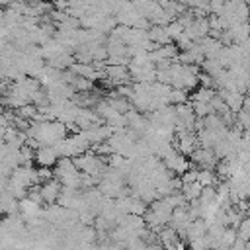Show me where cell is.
<instances>
[{
    "instance_id": "obj_1",
    "label": "cell",
    "mask_w": 250,
    "mask_h": 250,
    "mask_svg": "<svg viewBox=\"0 0 250 250\" xmlns=\"http://www.w3.org/2000/svg\"><path fill=\"white\" fill-rule=\"evenodd\" d=\"M164 164H166V168H168L172 174H178V176H182L184 172H188V170L193 166L191 158H189L188 154L180 152V150H174L170 156H166V158H164Z\"/></svg>"
},
{
    "instance_id": "obj_2",
    "label": "cell",
    "mask_w": 250,
    "mask_h": 250,
    "mask_svg": "<svg viewBox=\"0 0 250 250\" xmlns=\"http://www.w3.org/2000/svg\"><path fill=\"white\" fill-rule=\"evenodd\" d=\"M39 189H41V193H43V197H45L47 203H55V201H59V197H61L62 182H61L59 178H51V180L39 184Z\"/></svg>"
},
{
    "instance_id": "obj_3",
    "label": "cell",
    "mask_w": 250,
    "mask_h": 250,
    "mask_svg": "<svg viewBox=\"0 0 250 250\" xmlns=\"http://www.w3.org/2000/svg\"><path fill=\"white\" fill-rule=\"evenodd\" d=\"M59 160V154L55 152V148L51 145H41L39 148H35V164L37 166H55Z\"/></svg>"
},
{
    "instance_id": "obj_4",
    "label": "cell",
    "mask_w": 250,
    "mask_h": 250,
    "mask_svg": "<svg viewBox=\"0 0 250 250\" xmlns=\"http://www.w3.org/2000/svg\"><path fill=\"white\" fill-rule=\"evenodd\" d=\"M219 94L223 96V100L227 102V105L234 111V113H238L240 109H242V105H244V92H240V90H219Z\"/></svg>"
},
{
    "instance_id": "obj_5",
    "label": "cell",
    "mask_w": 250,
    "mask_h": 250,
    "mask_svg": "<svg viewBox=\"0 0 250 250\" xmlns=\"http://www.w3.org/2000/svg\"><path fill=\"white\" fill-rule=\"evenodd\" d=\"M0 209L4 215H12V213H20V199L16 195H12L8 189H2L0 195Z\"/></svg>"
},
{
    "instance_id": "obj_6",
    "label": "cell",
    "mask_w": 250,
    "mask_h": 250,
    "mask_svg": "<svg viewBox=\"0 0 250 250\" xmlns=\"http://www.w3.org/2000/svg\"><path fill=\"white\" fill-rule=\"evenodd\" d=\"M148 37H150L156 45L172 43V39H170V35H168V31H166V25H156V23H152V25L148 27Z\"/></svg>"
},
{
    "instance_id": "obj_7",
    "label": "cell",
    "mask_w": 250,
    "mask_h": 250,
    "mask_svg": "<svg viewBox=\"0 0 250 250\" xmlns=\"http://www.w3.org/2000/svg\"><path fill=\"white\" fill-rule=\"evenodd\" d=\"M215 94H217L215 88H209V86H201V84H199V86L189 94V100H191V102H211Z\"/></svg>"
},
{
    "instance_id": "obj_8",
    "label": "cell",
    "mask_w": 250,
    "mask_h": 250,
    "mask_svg": "<svg viewBox=\"0 0 250 250\" xmlns=\"http://www.w3.org/2000/svg\"><path fill=\"white\" fill-rule=\"evenodd\" d=\"M160 4H162V8L176 20L178 16H182L184 12H188V6L186 4H182V2H178V0H160Z\"/></svg>"
},
{
    "instance_id": "obj_9",
    "label": "cell",
    "mask_w": 250,
    "mask_h": 250,
    "mask_svg": "<svg viewBox=\"0 0 250 250\" xmlns=\"http://www.w3.org/2000/svg\"><path fill=\"white\" fill-rule=\"evenodd\" d=\"M201 191H203V184L201 182H189V184H184V188H182V193L186 195V199L188 201H193V199H199V195H201Z\"/></svg>"
},
{
    "instance_id": "obj_10",
    "label": "cell",
    "mask_w": 250,
    "mask_h": 250,
    "mask_svg": "<svg viewBox=\"0 0 250 250\" xmlns=\"http://www.w3.org/2000/svg\"><path fill=\"white\" fill-rule=\"evenodd\" d=\"M223 68H225V66L221 64L219 59H205V61L201 62V70H203V72H209V74H213V76H217Z\"/></svg>"
},
{
    "instance_id": "obj_11",
    "label": "cell",
    "mask_w": 250,
    "mask_h": 250,
    "mask_svg": "<svg viewBox=\"0 0 250 250\" xmlns=\"http://www.w3.org/2000/svg\"><path fill=\"white\" fill-rule=\"evenodd\" d=\"M193 104V111L197 117H205L209 113H215V107L211 102H191Z\"/></svg>"
},
{
    "instance_id": "obj_12",
    "label": "cell",
    "mask_w": 250,
    "mask_h": 250,
    "mask_svg": "<svg viewBox=\"0 0 250 250\" xmlns=\"http://www.w3.org/2000/svg\"><path fill=\"white\" fill-rule=\"evenodd\" d=\"M189 102V94L188 90H182V88H174L172 86V92H170V104H186Z\"/></svg>"
},
{
    "instance_id": "obj_13",
    "label": "cell",
    "mask_w": 250,
    "mask_h": 250,
    "mask_svg": "<svg viewBox=\"0 0 250 250\" xmlns=\"http://www.w3.org/2000/svg\"><path fill=\"white\" fill-rule=\"evenodd\" d=\"M236 236H238L236 227H225V232H223V238H221V248L232 246L234 240H236Z\"/></svg>"
},
{
    "instance_id": "obj_14",
    "label": "cell",
    "mask_w": 250,
    "mask_h": 250,
    "mask_svg": "<svg viewBox=\"0 0 250 250\" xmlns=\"http://www.w3.org/2000/svg\"><path fill=\"white\" fill-rule=\"evenodd\" d=\"M166 31H168L170 39H172V41H176V39L186 31V27L182 25V21H180V20H174V21H170V23L166 25Z\"/></svg>"
},
{
    "instance_id": "obj_15",
    "label": "cell",
    "mask_w": 250,
    "mask_h": 250,
    "mask_svg": "<svg viewBox=\"0 0 250 250\" xmlns=\"http://www.w3.org/2000/svg\"><path fill=\"white\" fill-rule=\"evenodd\" d=\"M236 232H238L240 238H244V240L250 242V215H246V217L240 221V225L236 227Z\"/></svg>"
},
{
    "instance_id": "obj_16",
    "label": "cell",
    "mask_w": 250,
    "mask_h": 250,
    "mask_svg": "<svg viewBox=\"0 0 250 250\" xmlns=\"http://www.w3.org/2000/svg\"><path fill=\"white\" fill-rule=\"evenodd\" d=\"M236 125L242 127V129H250V111L240 109V111L236 113Z\"/></svg>"
},
{
    "instance_id": "obj_17",
    "label": "cell",
    "mask_w": 250,
    "mask_h": 250,
    "mask_svg": "<svg viewBox=\"0 0 250 250\" xmlns=\"http://www.w3.org/2000/svg\"><path fill=\"white\" fill-rule=\"evenodd\" d=\"M227 0H209V14H221Z\"/></svg>"
},
{
    "instance_id": "obj_18",
    "label": "cell",
    "mask_w": 250,
    "mask_h": 250,
    "mask_svg": "<svg viewBox=\"0 0 250 250\" xmlns=\"http://www.w3.org/2000/svg\"><path fill=\"white\" fill-rule=\"evenodd\" d=\"M242 109H244V111H250V96L244 98V105H242Z\"/></svg>"
},
{
    "instance_id": "obj_19",
    "label": "cell",
    "mask_w": 250,
    "mask_h": 250,
    "mask_svg": "<svg viewBox=\"0 0 250 250\" xmlns=\"http://www.w3.org/2000/svg\"><path fill=\"white\" fill-rule=\"evenodd\" d=\"M27 2H31V4H35V2H41V0H27Z\"/></svg>"
}]
</instances>
